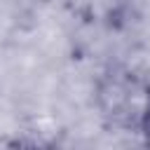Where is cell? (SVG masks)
I'll use <instances>...</instances> for the list:
<instances>
[{
  "label": "cell",
  "mask_w": 150,
  "mask_h": 150,
  "mask_svg": "<svg viewBox=\"0 0 150 150\" xmlns=\"http://www.w3.org/2000/svg\"><path fill=\"white\" fill-rule=\"evenodd\" d=\"M145 129L150 131V96H148V105H145Z\"/></svg>",
  "instance_id": "6da1fadb"
}]
</instances>
